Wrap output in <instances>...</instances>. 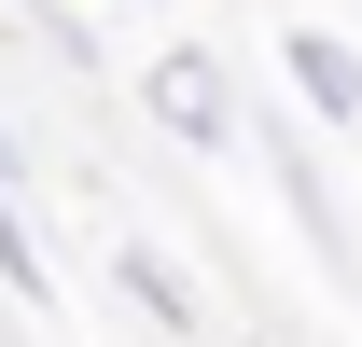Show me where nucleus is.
<instances>
[{"label":"nucleus","mask_w":362,"mask_h":347,"mask_svg":"<svg viewBox=\"0 0 362 347\" xmlns=\"http://www.w3.org/2000/svg\"><path fill=\"white\" fill-rule=\"evenodd\" d=\"M139 97H153V126H168V139H195V153L237 126V111H223V70H209V56H153V84H139Z\"/></svg>","instance_id":"1"},{"label":"nucleus","mask_w":362,"mask_h":347,"mask_svg":"<svg viewBox=\"0 0 362 347\" xmlns=\"http://www.w3.org/2000/svg\"><path fill=\"white\" fill-rule=\"evenodd\" d=\"M293 84H307L320 126H349V111H362V56L334 42V28H293Z\"/></svg>","instance_id":"2"},{"label":"nucleus","mask_w":362,"mask_h":347,"mask_svg":"<svg viewBox=\"0 0 362 347\" xmlns=\"http://www.w3.org/2000/svg\"><path fill=\"white\" fill-rule=\"evenodd\" d=\"M112 278H126V305L153 319V334H195V292H181L168 250H139V236H126V250H112Z\"/></svg>","instance_id":"3"},{"label":"nucleus","mask_w":362,"mask_h":347,"mask_svg":"<svg viewBox=\"0 0 362 347\" xmlns=\"http://www.w3.org/2000/svg\"><path fill=\"white\" fill-rule=\"evenodd\" d=\"M0 278L42 292V250H28V209H14V167H0Z\"/></svg>","instance_id":"4"}]
</instances>
